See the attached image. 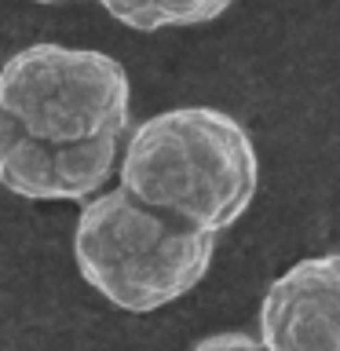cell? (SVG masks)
Masks as SVG:
<instances>
[{"instance_id":"1","label":"cell","mask_w":340,"mask_h":351,"mask_svg":"<svg viewBox=\"0 0 340 351\" xmlns=\"http://www.w3.org/2000/svg\"><path fill=\"white\" fill-rule=\"evenodd\" d=\"M117 186L175 223L219 234L256 197L260 158L238 117L212 106H175L128 132Z\"/></svg>"},{"instance_id":"2","label":"cell","mask_w":340,"mask_h":351,"mask_svg":"<svg viewBox=\"0 0 340 351\" xmlns=\"http://www.w3.org/2000/svg\"><path fill=\"white\" fill-rule=\"evenodd\" d=\"M212 256L216 234L154 213L125 186L88 197L73 227L81 278L128 315L161 311L186 296L208 274Z\"/></svg>"},{"instance_id":"3","label":"cell","mask_w":340,"mask_h":351,"mask_svg":"<svg viewBox=\"0 0 340 351\" xmlns=\"http://www.w3.org/2000/svg\"><path fill=\"white\" fill-rule=\"evenodd\" d=\"M0 110L51 147L125 139L132 84L106 51L29 44L0 66Z\"/></svg>"},{"instance_id":"4","label":"cell","mask_w":340,"mask_h":351,"mask_svg":"<svg viewBox=\"0 0 340 351\" xmlns=\"http://www.w3.org/2000/svg\"><path fill=\"white\" fill-rule=\"evenodd\" d=\"M125 139L51 147L0 110V186L29 202H88L121 169Z\"/></svg>"},{"instance_id":"5","label":"cell","mask_w":340,"mask_h":351,"mask_svg":"<svg viewBox=\"0 0 340 351\" xmlns=\"http://www.w3.org/2000/svg\"><path fill=\"white\" fill-rule=\"evenodd\" d=\"M256 322L267 351H340V252L304 256L282 271Z\"/></svg>"},{"instance_id":"6","label":"cell","mask_w":340,"mask_h":351,"mask_svg":"<svg viewBox=\"0 0 340 351\" xmlns=\"http://www.w3.org/2000/svg\"><path fill=\"white\" fill-rule=\"evenodd\" d=\"M99 8L121 26L139 33H158L172 26H202L223 15L230 0H99Z\"/></svg>"},{"instance_id":"7","label":"cell","mask_w":340,"mask_h":351,"mask_svg":"<svg viewBox=\"0 0 340 351\" xmlns=\"http://www.w3.org/2000/svg\"><path fill=\"white\" fill-rule=\"evenodd\" d=\"M191 351H267L263 340L256 333H245V329H219V333L202 337Z\"/></svg>"},{"instance_id":"8","label":"cell","mask_w":340,"mask_h":351,"mask_svg":"<svg viewBox=\"0 0 340 351\" xmlns=\"http://www.w3.org/2000/svg\"><path fill=\"white\" fill-rule=\"evenodd\" d=\"M37 4H62V0H37Z\"/></svg>"}]
</instances>
